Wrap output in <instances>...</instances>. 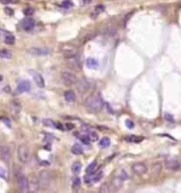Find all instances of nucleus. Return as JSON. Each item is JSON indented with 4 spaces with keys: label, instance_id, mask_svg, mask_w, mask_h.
I'll use <instances>...</instances> for the list:
<instances>
[{
    "label": "nucleus",
    "instance_id": "1",
    "mask_svg": "<svg viewBox=\"0 0 181 193\" xmlns=\"http://www.w3.org/2000/svg\"><path fill=\"white\" fill-rule=\"evenodd\" d=\"M85 107L88 110L93 111V113H97L100 111L103 107V100L101 98L100 93H94L90 97V98L85 101Z\"/></svg>",
    "mask_w": 181,
    "mask_h": 193
},
{
    "label": "nucleus",
    "instance_id": "2",
    "mask_svg": "<svg viewBox=\"0 0 181 193\" xmlns=\"http://www.w3.org/2000/svg\"><path fill=\"white\" fill-rule=\"evenodd\" d=\"M13 174L15 176L17 186L20 192H29V186H28V178L26 177L25 174L22 173V169L18 165L13 167Z\"/></svg>",
    "mask_w": 181,
    "mask_h": 193
},
{
    "label": "nucleus",
    "instance_id": "3",
    "mask_svg": "<svg viewBox=\"0 0 181 193\" xmlns=\"http://www.w3.org/2000/svg\"><path fill=\"white\" fill-rule=\"evenodd\" d=\"M38 181H40V187L42 189H47L49 188L50 184H51V174H50L49 171H46V170H43V171L40 172L38 174Z\"/></svg>",
    "mask_w": 181,
    "mask_h": 193
},
{
    "label": "nucleus",
    "instance_id": "4",
    "mask_svg": "<svg viewBox=\"0 0 181 193\" xmlns=\"http://www.w3.org/2000/svg\"><path fill=\"white\" fill-rule=\"evenodd\" d=\"M61 51L66 59L78 56V49L72 45H63L61 47Z\"/></svg>",
    "mask_w": 181,
    "mask_h": 193
},
{
    "label": "nucleus",
    "instance_id": "5",
    "mask_svg": "<svg viewBox=\"0 0 181 193\" xmlns=\"http://www.w3.org/2000/svg\"><path fill=\"white\" fill-rule=\"evenodd\" d=\"M164 167L168 171H178L181 169V161L177 157H169L165 160Z\"/></svg>",
    "mask_w": 181,
    "mask_h": 193
},
{
    "label": "nucleus",
    "instance_id": "6",
    "mask_svg": "<svg viewBox=\"0 0 181 193\" xmlns=\"http://www.w3.org/2000/svg\"><path fill=\"white\" fill-rule=\"evenodd\" d=\"M61 79H62L63 83L66 86H72L78 81L76 74L74 72H72V71H63L61 73Z\"/></svg>",
    "mask_w": 181,
    "mask_h": 193
},
{
    "label": "nucleus",
    "instance_id": "7",
    "mask_svg": "<svg viewBox=\"0 0 181 193\" xmlns=\"http://www.w3.org/2000/svg\"><path fill=\"white\" fill-rule=\"evenodd\" d=\"M28 53L34 56H47L50 54V49L47 47H32L28 50Z\"/></svg>",
    "mask_w": 181,
    "mask_h": 193
},
{
    "label": "nucleus",
    "instance_id": "8",
    "mask_svg": "<svg viewBox=\"0 0 181 193\" xmlns=\"http://www.w3.org/2000/svg\"><path fill=\"white\" fill-rule=\"evenodd\" d=\"M29 150L28 147L20 145L17 150V158H18L19 163H27V161L29 160Z\"/></svg>",
    "mask_w": 181,
    "mask_h": 193
},
{
    "label": "nucleus",
    "instance_id": "9",
    "mask_svg": "<svg viewBox=\"0 0 181 193\" xmlns=\"http://www.w3.org/2000/svg\"><path fill=\"white\" fill-rule=\"evenodd\" d=\"M28 186H29V192H38L40 189V181H38V177H36L35 175H30L28 177Z\"/></svg>",
    "mask_w": 181,
    "mask_h": 193
},
{
    "label": "nucleus",
    "instance_id": "10",
    "mask_svg": "<svg viewBox=\"0 0 181 193\" xmlns=\"http://www.w3.org/2000/svg\"><path fill=\"white\" fill-rule=\"evenodd\" d=\"M76 85H77V89L79 91L85 92L90 88V81L88 79H86V77H80L77 81Z\"/></svg>",
    "mask_w": 181,
    "mask_h": 193
},
{
    "label": "nucleus",
    "instance_id": "11",
    "mask_svg": "<svg viewBox=\"0 0 181 193\" xmlns=\"http://www.w3.org/2000/svg\"><path fill=\"white\" fill-rule=\"evenodd\" d=\"M131 170L136 175H144L147 172L148 168H147V165L144 163H135L132 165Z\"/></svg>",
    "mask_w": 181,
    "mask_h": 193
},
{
    "label": "nucleus",
    "instance_id": "12",
    "mask_svg": "<svg viewBox=\"0 0 181 193\" xmlns=\"http://www.w3.org/2000/svg\"><path fill=\"white\" fill-rule=\"evenodd\" d=\"M67 66L69 67V69H72V70L74 71H80L81 70V63H80V61H79L78 58H77V56L76 57H72V58H67Z\"/></svg>",
    "mask_w": 181,
    "mask_h": 193
},
{
    "label": "nucleus",
    "instance_id": "13",
    "mask_svg": "<svg viewBox=\"0 0 181 193\" xmlns=\"http://www.w3.org/2000/svg\"><path fill=\"white\" fill-rule=\"evenodd\" d=\"M31 89V84L30 82L27 80L20 81L18 83V85L16 87V93H24V92H27Z\"/></svg>",
    "mask_w": 181,
    "mask_h": 193
},
{
    "label": "nucleus",
    "instance_id": "14",
    "mask_svg": "<svg viewBox=\"0 0 181 193\" xmlns=\"http://www.w3.org/2000/svg\"><path fill=\"white\" fill-rule=\"evenodd\" d=\"M30 74L33 77V80H34L35 84L38 85V87L40 88H44L45 87V81L42 77V74H40L38 72H35V71H30Z\"/></svg>",
    "mask_w": 181,
    "mask_h": 193
},
{
    "label": "nucleus",
    "instance_id": "15",
    "mask_svg": "<svg viewBox=\"0 0 181 193\" xmlns=\"http://www.w3.org/2000/svg\"><path fill=\"white\" fill-rule=\"evenodd\" d=\"M22 29L26 31H31L35 27V20L32 18H25L22 22Z\"/></svg>",
    "mask_w": 181,
    "mask_h": 193
},
{
    "label": "nucleus",
    "instance_id": "16",
    "mask_svg": "<svg viewBox=\"0 0 181 193\" xmlns=\"http://www.w3.org/2000/svg\"><path fill=\"white\" fill-rule=\"evenodd\" d=\"M124 181H125V178L123 177L122 174L115 175V176L112 178V181H111L113 188H114V189H119V188L123 186V184H124Z\"/></svg>",
    "mask_w": 181,
    "mask_h": 193
},
{
    "label": "nucleus",
    "instance_id": "17",
    "mask_svg": "<svg viewBox=\"0 0 181 193\" xmlns=\"http://www.w3.org/2000/svg\"><path fill=\"white\" fill-rule=\"evenodd\" d=\"M0 156L2 158L3 161L6 163H9L10 159H11V153H10V150L8 147H3L1 149V153H0Z\"/></svg>",
    "mask_w": 181,
    "mask_h": 193
},
{
    "label": "nucleus",
    "instance_id": "18",
    "mask_svg": "<svg viewBox=\"0 0 181 193\" xmlns=\"http://www.w3.org/2000/svg\"><path fill=\"white\" fill-rule=\"evenodd\" d=\"M64 99H65L66 101L68 102V103H72V102H75L76 100V93L72 90H66L64 92Z\"/></svg>",
    "mask_w": 181,
    "mask_h": 193
},
{
    "label": "nucleus",
    "instance_id": "19",
    "mask_svg": "<svg viewBox=\"0 0 181 193\" xmlns=\"http://www.w3.org/2000/svg\"><path fill=\"white\" fill-rule=\"evenodd\" d=\"M161 171H162V163H153L152 167H151V173H152V175L158 176V175H160Z\"/></svg>",
    "mask_w": 181,
    "mask_h": 193
},
{
    "label": "nucleus",
    "instance_id": "20",
    "mask_svg": "<svg viewBox=\"0 0 181 193\" xmlns=\"http://www.w3.org/2000/svg\"><path fill=\"white\" fill-rule=\"evenodd\" d=\"M103 11H104V6L98 4V6H95V9L93 10V13L90 14V17H92V18H96L97 16L99 15V14H101Z\"/></svg>",
    "mask_w": 181,
    "mask_h": 193
},
{
    "label": "nucleus",
    "instance_id": "21",
    "mask_svg": "<svg viewBox=\"0 0 181 193\" xmlns=\"http://www.w3.org/2000/svg\"><path fill=\"white\" fill-rule=\"evenodd\" d=\"M112 188L113 186L110 183H103L102 185H101V187H100L99 189V192H103V193H109L112 191Z\"/></svg>",
    "mask_w": 181,
    "mask_h": 193
},
{
    "label": "nucleus",
    "instance_id": "22",
    "mask_svg": "<svg viewBox=\"0 0 181 193\" xmlns=\"http://www.w3.org/2000/svg\"><path fill=\"white\" fill-rule=\"evenodd\" d=\"M81 169H82V165L80 161H76V163H72V171L74 174H79L80 172H81Z\"/></svg>",
    "mask_w": 181,
    "mask_h": 193
},
{
    "label": "nucleus",
    "instance_id": "23",
    "mask_svg": "<svg viewBox=\"0 0 181 193\" xmlns=\"http://www.w3.org/2000/svg\"><path fill=\"white\" fill-rule=\"evenodd\" d=\"M72 153L74 155H81L83 153V147L80 144H75L72 147Z\"/></svg>",
    "mask_w": 181,
    "mask_h": 193
},
{
    "label": "nucleus",
    "instance_id": "24",
    "mask_svg": "<svg viewBox=\"0 0 181 193\" xmlns=\"http://www.w3.org/2000/svg\"><path fill=\"white\" fill-rule=\"evenodd\" d=\"M98 65H99V63H98V61L95 59V58L90 57L86 59V66H88V68H97Z\"/></svg>",
    "mask_w": 181,
    "mask_h": 193
},
{
    "label": "nucleus",
    "instance_id": "25",
    "mask_svg": "<svg viewBox=\"0 0 181 193\" xmlns=\"http://www.w3.org/2000/svg\"><path fill=\"white\" fill-rule=\"evenodd\" d=\"M15 36L13 35V34L11 33H6V35H4V42H6V44H8V45H13V44L15 43Z\"/></svg>",
    "mask_w": 181,
    "mask_h": 193
},
{
    "label": "nucleus",
    "instance_id": "26",
    "mask_svg": "<svg viewBox=\"0 0 181 193\" xmlns=\"http://www.w3.org/2000/svg\"><path fill=\"white\" fill-rule=\"evenodd\" d=\"M110 144H111V140H110V138L108 137H103L102 139L99 141V147H102V149H106V147H110Z\"/></svg>",
    "mask_w": 181,
    "mask_h": 193
},
{
    "label": "nucleus",
    "instance_id": "27",
    "mask_svg": "<svg viewBox=\"0 0 181 193\" xmlns=\"http://www.w3.org/2000/svg\"><path fill=\"white\" fill-rule=\"evenodd\" d=\"M96 167H97V163H96V161H92V163H90V165L86 167V174L90 175L92 173H94V172H95V169H96Z\"/></svg>",
    "mask_w": 181,
    "mask_h": 193
},
{
    "label": "nucleus",
    "instance_id": "28",
    "mask_svg": "<svg viewBox=\"0 0 181 193\" xmlns=\"http://www.w3.org/2000/svg\"><path fill=\"white\" fill-rule=\"evenodd\" d=\"M0 57H1V58H6V59H9V58L12 57V52H11L10 50H6V49L0 50Z\"/></svg>",
    "mask_w": 181,
    "mask_h": 193
},
{
    "label": "nucleus",
    "instance_id": "29",
    "mask_svg": "<svg viewBox=\"0 0 181 193\" xmlns=\"http://www.w3.org/2000/svg\"><path fill=\"white\" fill-rule=\"evenodd\" d=\"M139 137L136 136H128V137L125 138L126 141H128V142H140V141L143 140V137H141L140 139H137Z\"/></svg>",
    "mask_w": 181,
    "mask_h": 193
},
{
    "label": "nucleus",
    "instance_id": "30",
    "mask_svg": "<svg viewBox=\"0 0 181 193\" xmlns=\"http://www.w3.org/2000/svg\"><path fill=\"white\" fill-rule=\"evenodd\" d=\"M101 177H102V172L98 171L96 174H95L93 177H92V179H90V181H92V183H98V181L101 179Z\"/></svg>",
    "mask_w": 181,
    "mask_h": 193
},
{
    "label": "nucleus",
    "instance_id": "31",
    "mask_svg": "<svg viewBox=\"0 0 181 193\" xmlns=\"http://www.w3.org/2000/svg\"><path fill=\"white\" fill-rule=\"evenodd\" d=\"M12 107H13V111L14 113H19V110H20V104H19V102L18 101H13L12 102Z\"/></svg>",
    "mask_w": 181,
    "mask_h": 193
},
{
    "label": "nucleus",
    "instance_id": "32",
    "mask_svg": "<svg viewBox=\"0 0 181 193\" xmlns=\"http://www.w3.org/2000/svg\"><path fill=\"white\" fill-rule=\"evenodd\" d=\"M88 137H90V141H97L98 140V133L95 132V131H90Z\"/></svg>",
    "mask_w": 181,
    "mask_h": 193
},
{
    "label": "nucleus",
    "instance_id": "33",
    "mask_svg": "<svg viewBox=\"0 0 181 193\" xmlns=\"http://www.w3.org/2000/svg\"><path fill=\"white\" fill-rule=\"evenodd\" d=\"M43 124L46 126H50V127H56V123H53L52 120L50 119H44L43 120Z\"/></svg>",
    "mask_w": 181,
    "mask_h": 193
},
{
    "label": "nucleus",
    "instance_id": "34",
    "mask_svg": "<svg viewBox=\"0 0 181 193\" xmlns=\"http://www.w3.org/2000/svg\"><path fill=\"white\" fill-rule=\"evenodd\" d=\"M33 13H34V10L32 9V8H30V6H29V8H26V9L24 10V14L27 16H31Z\"/></svg>",
    "mask_w": 181,
    "mask_h": 193
},
{
    "label": "nucleus",
    "instance_id": "35",
    "mask_svg": "<svg viewBox=\"0 0 181 193\" xmlns=\"http://www.w3.org/2000/svg\"><path fill=\"white\" fill-rule=\"evenodd\" d=\"M62 6L63 8H65V9H69V8H72V2L70 0H65V1H63L62 2Z\"/></svg>",
    "mask_w": 181,
    "mask_h": 193
},
{
    "label": "nucleus",
    "instance_id": "36",
    "mask_svg": "<svg viewBox=\"0 0 181 193\" xmlns=\"http://www.w3.org/2000/svg\"><path fill=\"white\" fill-rule=\"evenodd\" d=\"M80 140L85 144H90V137H88V136H81V137H80Z\"/></svg>",
    "mask_w": 181,
    "mask_h": 193
},
{
    "label": "nucleus",
    "instance_id": "37",
    "mask_svg": "<svg viewBox=\"0 0 181 193\" xmlns=\"http://www.w3.org/2000/svg\"><path fill=\"white\" fill-rule=\"evenodd\" d=\"M2 121H3V123H4V124L8 126V127H11V126H12V122H11V120H10L8 117H3Z\"/></svg>",
    "mask_w": 181,
    "mask_h": 193
},
{
    "label": "nucleus",
    "instance_id": "38",
    "mask_svg": "<svg viewBox=\"0 0 181 193\" xmlns=\"http://www.w3.org/2000/svg\"><path fill=\"white\" fill-rule=\"evenodd\" d=\"M125 124H126V126L128 127V129H133L134 127V123L132 122V120H130V119H128V120H126V122H125Z\"/></svg>",
    "mask_w": 181,
    "mask_h": 193
},
{
    "label": "nucleus",
    "instance_id": "39",
    "mask_svg": "<svg viewBox=\"0 0 181 193\" xmlns=\"http://www.w3.org/2000/svg\"><path fill=\"white\" fill-rule=\"evenodd\" d=\"M80 184H81L80 178H79V177L74 178V181H72V186H74V187H79V186H80Z\"/></svg>",
    "mask_w": 181,
    "mask_h": 193
},
{
    "label": "nucleus",
    "instance_id": "40",
    "mask_svg": "<svg viewBox=\"0 0 181 193\" xmlns=\"http://www.w3.org/2000/svg\"><path fill=\"white\" fill-rule=\"evenodd\" d=\"M94 36H95V34H88V35H85V37L83 38V42H82V43L88 42V40H90L92 38H94Z\"/></svg>",
    "mask_w": 181,
    "mask_h": 193
},
{
    "label": "nucleus",
    "instance_id": "41",
    "mask_svg": "<svg viewBox=\"0 0 181 193\" xmlns=\"http://www.w3.org/2000/svg\"><path fill=\"white\" fill-rule=\"evenodd\" d=\"M165 119L168 121V122H174V118H173L172 115H169V113H165Z\"/></svg>",
    "mask_w": 181,
    "mask_h": 193
},
{
    "label": "nucleus",
    "instance_id": "42",
    "mask_svg": "<svg viewBox=\"0 0 181 193\" xmlns=\"http://www.w3.org/2000/svg\"><path fill=\"white\" fill-rule=\"evenodd\" d=\"M6 171L4 170V169H2V168H0V177H6Z\"/></svg>",
    "mask_w": 181,
    "mask_h": 193
},
{
    "label": "nucleus",
    "instance_id": "43",
    "mask_svg": "<svg viewBox=\"0 0 181 193\" xmlns=\"http://www.w3.org/2000/svg\"><path fill=\"white\" fill-rule=\"evenodd\" d=\"M0 2L2 4H11V3H14V0H0Z\"/></svg>",
    "mask_w": 181,
    "mask_h": 193
},
{
    "label": "nucleus",
    "instance_id": "44",
    "mask_svg": "<svg viewBox=\"0 0 181 193\" xmlns=\"http://www.w3.org/2000/svg\"><path fill=\"white\" fill-rule=\"evenodd\" d=\"M65 126H66V129H68V131H70V129H72L74 127H75V125H74V124H72V123H67Z\"/></svg>",
    "mask_w": 181,
    "mask_h": 193
},
{
    "label": "nucleus",
    "instance_id": "45",
    "mask_svg": "<svg viewBox=\"0 0 181 193\" xmlns=\"http://www.w3.org/2000/svg\"><path fill=\"white\" fill-rule=\"evenodd\" d=\"M11 11H12V10H10V9H6V12L8 13V14H10V15H11V14H12V12H11Z\"/></svg>",
    "mask_w": 181,
    "mask_h": 193
},
{
    "label": "nucleus",
    "instance_id": "46",
    "mask_svg": "<svg viewBox=\"0 0 181 193\" xmlns=\"http://www.w3.org/2000/svg\"><path fill=\"white\" fill-rule=\"evenodd\" d=\"M1 149H2V147H0V153H1Z\"/></svg>",
    "mask_w": 181,
    "mask_h": 193
},
{
    "label": "nucleus",
    "instance_id": "47",
    "mask_svg": "<svg viewBox=\"0 0 181 193\" xmlns=\"http://www.w3.org/2000/svg\"><path fill=\"white\" fill-rule=\"evenodd\" d=\"M0 81H1V77H0Z\"/></svg>",
    "mask_w": 181,
    "mask_h": 193
},
{
    "label": "nucleus",
    "instance_id": "48",
    "mask_svg": "<svg viewBox=\"0 0 181 193\" xmlns=\"http://www.w3.org/2000/svg\"><path fill=\"white\" fill-rule=\"evenodd\" d=\"M29 1H32V0H29Z\"/></svg>",
    "mask_w": 181,
    "mask_h": 193
}]
</instances>
